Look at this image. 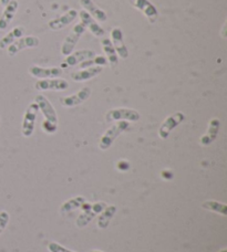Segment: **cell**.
<instances>
[{
  "mask_svg": "<svg viewBox=\"0 0 227 252\" xmlns=\"http://www.w3.org/2000/svg\"><path fill=\"white\" fill-rule=\"evenodd\" d=\"M130 128V124L126 121H119L116 124H114L112 127L109 128L106 133L102 135V137L99 141V148L102 151H107L112 146L115 139L119 137L126 129Z\"/></svg>",
  "mask_w": 227,
  "mask_h": 252,
  "instance_id": "6da1fadb",
  "label": "cell"
},
{
  "mask_svg": "<svg viewBox=\"0 0 227 252\" xmlns=\"http://www.w3.org/2000/svg\"><path fill=\"white\" fill-rule=\"evenodd\" d=\"M106 207V202H97V204H85L84 202V204L80 207V208L83 210V213L79 216L78 219H76V226L80 228L85 227L95 216L102 213Z\"/></svg>",
  "mask_w": 227,
  "mask_h": 252,
  "instance_id": "7a4b0ae2",
  "label": "cell"
},
{
  "mask_svg": "<svg viewBox=\"0 0 227 252\" xmlns=\"http://www.w3.org/2000/svg\"><path fill=\"white\" fill-rule=\"evenodd\" d=\"M84 32H85V28L81 24L76 25L74 28H72L70 34L68 35L65 40H63L61 48H60L61 55L65 57H68L69 55H71V53L75 50L76 43H78L80 38L82 37V34Z\"/></svg>",
  "mask_w": 227,
  "mask_h": 252,
  "instance_id": "3957f363",
  "label": "cell"
},
{
  "mask_svg": "<svg viewBox=\"0 0 227 252\" xmlns=\"http://www.w3.org/2000/svg\"><path fill=\"white\" fill-rule=\"evenodd\" d=\"M141 119V115L138 111L133 109H125V107H121V109H114L108 111L106 114V121L108 123L114 122V121H130V122H136Z\"/></svg>",
  "mask_w": 227,
  "mask_h": 252,
  "instance_id": "277c9868",
  "label": "cell"
},
{
  "mask_svg": "<svg viewBox=\"0 0 227 252\" xmlns=\"http://www.w3.org/2000/svg\"><path fill=\"white\" fill-rule=\"evenodd\" d=\"M38 111H39V107L36 102L31 103V104L27 107L24 115V121H22V127H21L22 135H24L25 137H30L31 135H33L35 130L36 120H37Z\"/></svg>",
  "mask_w": 227,
  "mask_h": 252,
  "instance_id": "5b68a950",
  "label": "cell"
},
{
  "mask_svg": "<svg viewBox=\"0 0 227 252\" xmlns=\"http://www.w3.org/2000/svg\"><path fill=\"white\" fill-rule=\"evenodd\" d=\"M185 120V115L182 113V112H176V113L167 116L164 122L162 123L160 126V129H158V136L162 139H166L170 136L172 130L183 122Z\"/></svg>",
  "mask_w": 227,
  "mask_h": 252,
  "instance_id": "8992f818",
  "label": "cell"
},
{
  "mask_svg": "<svg viewBox=\"0 0 227 252\" xmlns=\"http://www.w3.org/2000/svg\"><path fill=\"white\" fill-rule=\"evenodd\" d=\"M39 43H40V40L38 37H36V35H28V37L20 38L7 48L8 55L10 57H13L16 56L17 53H19L20 51L25 50V49L38 47Z\"/></svg>",
  "mask_w": 227,
  "mask_h": 252,
  "instance_id": "52a82bcc",
  "label": "cell"
},
{
  "mask_svg": "<svg viewBox=\"0 0 227 252\" xmlns=\"http://www.w3.org/2000/svg\"><path fill=\"white\" fill-rule=\"evenodd\" d=\"M129 2L148 18L150 24H154L157 20L158 11L150 0H129Z\"/></svg>",
  "mask_w": 227,
  "mask_h": 252,
  "instance_id": "ba28073f",
  "label": "cell"
},
{
  "mask_svg": "<svg viewBox=\"0 0 227 252\" xmlns=\"http://www.w3.org/2000/svg\"><path fill=\"white\" fill-rule=\"evenodd\" d=\"M35 88L38 91H65L69 88V83L63 79H43L37 81Z\"/></svg>",
  "mask_w": 227,
  "mask_h": 252,
  "instance_id": "9c48e42d",
  "label": "cell"
},
{
  "mask_svg": "<svg viewBox=\"0 0 227 252\" xmlns=\"http://www.w3.org/2000/svg\"><path fill=\"white\" fill-rule=\"evenodd\" d=\"M91 93H92V90H91L89 87L82 88L75 94L69 96H65L60 98V103L62 106L65 107H74L76 105L82 104L83 102H85L88 98L91 96Z\"/></svg>",
  "mask_w": 227,
  "mask_h": 252,
  "instance_id": "30bf717a",
  "label": "cell"
},
{
  "mask_svg": "<svg viewBox=\"0 0 227 252\" xmlns=\"http://www.w3.org/2000/svg\"><path fill=\"white\" fill-rule=\"evenodd\" d=\"M29 74L37 79H57L63 74L61 67H42L39 65H33L29 67Z\"/></svg>",
  "mask_w": 227,
  "mask_h": 252,
  "instance_id": "8fae6325",
  "label": "cell"
},
{
  "mask_svg": "<svg viewBox=\"0 0 227 252\" xmlns=\"http://www.w3.org/2000/svg\"><path fill=\"white\" fill-rule=\"evenodd\" d=\"M111 38H112V44L113 48L121 59L126 60L130 56L129 49L125 46L124 38H123V31L120 28H114L111 31Z\"/></svg>",
  "mask_w": 227,
  "mask_h": 252,
  "instance_id": "7c38bea8",
  "label": "cell"
},
{
  "mask_svg": "<svg viewBox=\"0 0 227 252\" xmlns=\"http://www.w3.org/2000/svg\"><path fill=\"white\" fill-rule=\"evenodd\" d=\"M35 102L37 103L38 107L41 110L42 114L45 118V121H48V122L53 124H58L57 112L47 97L44 95H41V94H39V95L35 97Z\"/></svg>",
  "mask_w": 227,
  "mask_h": 252,
  "instance_id": "4fadbf2b",
  "label": "cell"
},
{
  "mask_svg": "<svg viewBox=\"0 0 227 252\" xmlns=\"http://www.w3.org/2000/svg\"><path fill=\"white\" fill-rule=\"evenodd\" d=\"M76 17H78V11L75 10V9H70L66 13H63L62 16L50 20L48 26L51 30H62L67 26H69L72 21L76 20Z\"/></svg>",
  "mask_w": 227,
  "mask_h": 252,
  "instance_id": "5bb4252c",
  "label": "cell"
},
{
  "mask_svg": "<svg viewBox=\"0 0 227 252\" xmlns=\"http://www.w3.org/2000/svg\"><path fill=\"white\" fill-rule=\"evenodd\" d=\"M80 16V24L82 25L85 29H89L90 32L92 33L95 37H103L104 35V30L101 26H100L97 21H95L92 17H91L87 11H80V13H78Z\"/></svg>",
  "mask_w": 227,
  "mask_h": 252,
  "instance_id": "9a60e30c",
  "label": "cell"
},
{
  "mask_svg": "<svg viewBox=\"0 0 227 252\" xmlns=\"http://www.w3.org/2000/svg\"><path fill=\"white\" fill-rule=\"evenodd\" d=\"M81 7L84 11H87L94 20L99 22H106L108 20V16L106 11H103L101 8H99L92 0H80Z\"/></svg>",
  "mask_w": 227,
  "mask_h": 252,
  "instance_id": "2e32d148",
  "label": "cell"
},
{
  "mask_svg": "<svg viewBox=\"0 0 227 252\" xmlns=\"http://www.w3.org/2000/svg\"><path fill=\"white\" fill-rule=\"evenodd\" d=\"M18 7H19V2L17 0H10L7 6L4 7L2 15L0 16V31L6 30L8 28V26L10 25L13 17L16 15Z\"/></svg>",
  "mask_w": 227,
  "mask_h": 252,
  "instance_id": "e0dca14e",
  "label": "cell"
},
{
  "mask_svg": "<svg viewBox=\"0 0 227 252\" xmlns=\"http://www.w3.org/2000/svg\"><path fill=\"white\" fill-rule=\"evenodd\" d=\"M95 52L92 50H79L76 52H72L71 55L66 58V64L69 66H74L79 64L81 62H84L85 60H91L92 58H95Z\"/></svg>",
  "mask_w": 227,
  "mask_h": 252,
  "instance_id": "ac0fdd59",
  "label": "cell"
},
{
  "mask_svg": "<svg viewBox=\"0 0 227 252\" xmlns=\"http://www.w3.org/2000/svg\"><path fill=\"white\" fill-rule=\"evenodd\" d=\"M103 71L102 66H91L85 70L76 71L71 73V79L76 81V82H84V81H88L95 78V76L99 75Z\"/></svg>",
  "mask_w": 227,
  "mask_h": 252,
  "instance_id": "d6986e66",
  "label": "cell"
},
{
  "mask_svg": "<svg viewBox=\"0 0 227 252\" xmlns=\"http://www.w3.org/2000/svg\"><path fill=\"white\" fill-rule=\"evenodd\" d=\"M221 122L219 119H213L211 120L210 124H208V129L205 135H203L201 137V144L204 146H207L215 141L220 130Z\"/></svg>",
  "mask_w": 227,
  "mask_h": 252,
  "instance_id": "ffe728a7",
  "label": "cell"
},
{
  "mask_svg": "<svg viewBox=\"0 0 227 252\" xmlns=\"http://www.w3.org/2000/svg\"><path fill=\"white\" fill-rule=\"evenodd\" d=\"M25 28L21 26H18L16 28H13L10 32L7 33L2 39H0V49L4 50V49L8 48L10 44H12L18 39H20L22 35L25 34Z\"/></svg>",
  "mask_w": 227,
  "mask_h": 252,
  "instance_id": "44dd1931",
  "label": "cell"
},
{
  "mask_svg": "<svg viewBox=\"0 0 227 252\" xmlns=\"http://www.w3.org/2000/svg\"><path fill=\"white\" fill-rule=\"evenodd\" d=\"M101 46H102L103 51L106 52V56L108 58L109 63H110V66L114 67L119 64V57H117L114 48H113L111 40L108 38H104L101 41Z\"/></svg>",
  "mask_w": 227,
  "mask_h": 252,
  "instance_id": "7402d4cb",
  "label": "cell"
},
{
  "mask_svg": "<svg viewBox=\"0 0 227 252\" xmlns=\"http://www.w3.org/2000/svg\"><path fill=\"white\" fill-rule=\"evenodd\" d=\"M115 213H116V207L114 205L107 206L106 208H104V210L102 211V214L100 215V217L98 219L99 228L107 229L109 226H110L113 217L115 216Z\"/></svg>",
  "mask_w": 227,
  "mask_h": 252,
  "instance_id": "603a6c76",
  "label": "cell"
},
{
  "mask_svg": "<svg viewBox=\"0 0 227 252\" xmlns=\"http://www.w3.org/2000/svg\"><path fill=\"white\" fill-rule=\"evenodd\" d=\"M85 202V198L82 196H78L75 198H71L70 200L66 201L65 204H62L60 207V213L61 214H66V213H70V211L75 210L76 208H80Z\"/></svg>",
  "mask_w": 227,
  "mask_h": 252,
  "instance_id": "cb8c5ba5",
  "label": "cell"
},
{
  "mask_svg": "<svg viewBox=\"0 0 227 252\" xmlns=\"http://www.w3.org/2000/svg\"><path fill=\"white\" fill-rule=\"evenodd\" d=\"M202 208L210 211H214V213L224 216V217L227 215V205L215 200H207L205 202H203Z\"/></svg>",
  "mask_w": 227,
  "mask_h": 252,
  "instance_id": "d4e9b609",
  "label": "cell"
},
{
  "mask_svg": "<svg viewBox=\"0 0 227 252\" xmlns=\"http://www.w3.org/2000/svg\"><path fill=\"white\" fill-rule=\"evenodd\" d=\"M9 220H10V216H9L7 211H0V235H1L2 231L6 229Z\"/></svg>",
  "mask_w": 227,
  "mask_h": 252,
  "instance_id": "484cf974",
  "label": "cell"
},
{
  "mask_svg": "<svg viewBox=\"0 0 227 252\" xmlns=\"http://www.w3.org/2000/svg\"><path fill=\"white\" fill-rule=\"evenodd\" d=\"M48 249H49L50 252H75V251L65 248L63 246L59 245V244H57V242H53V241L49 242Z\"/></svg>",
  "mask_w": 227,
  "mask_h": 252,
  "instance_id": "4316f807",
  "label": "cell"
},
{
  "mask_svg": "<svg viewBox=\"0 0 227 252\" xmlns=\"http://www.w3.org/2000/svg\"><path fill=\"white\" fill-rule=\"evenodd\" d=\"M42 128L45 133L48 134H53L57 132L58 129V124H53V123H50L48 121H44L42 123Z\"/></svg>",
  "mask_w": 227,
  "mask_h": 252,
  "instance_id": "83f0119b",
  "label": "cell"
},
{
  "mask_svg": "<svg viewBox=\"0 0 227 252\" xmlns=\"http://www.w3.org/2000/svg\"><path fill=\"white\" fill-rule=\"evenodd\" d=\"M116 168L121 170V172H126V170L130 168V163L128 160H124V159L119 160L116 164Z\"/></svg>",
  "mask_w": 227,
  "mask_h": 252,
  "instance_id": "f1b7e54d",
  "label": "cell"
},
{
  "mask_svg": "<svg viewBox=\"0 0 227 252\" xmlns=\"http://www.w3.org/2000/svg\"><path fill=\"white\" fill-rule=\"evenodd\" d=\"M161 176H162V178L163 179H165V181H171L172 178H173V176H174V174L171 172V170H162V173H161Z\"/></svg>",
  "mask_w": 227,
  "mask_h": 252,
  "instance_id": "f546056e",
  "label": "cell"
},
{
  "mask_svg": "<svg viewBox=\"0 0 227 252\" xmlns=\"http://www.w3.org/2000/svg\"><path fill=\"white\" fill-rule=\"evenodd\" d=\"M9 1H10V0H0V4H1L2 7H6Z\"/></svg>",
  "mask_w": 227,
  "mask_h": 252,
  "instance_id": "4dcf8cb0",
  "label": "cell"
},
{
  "mask_svg": "<svg viewBox=\"0 0 227 252\" xmlns=\"http://www.w3.org/2000/svg\"><path fill=\"white\" fill-rule=\"evenodd\" d=\"M89 252H103V251H100V250H92V251H89Z\"/></svg>",
  "mask_w": 227,
  "mask_h": 252,
  "instance_id": "1f68e13d",
  "label": "cell"
},
{
  "mask_svg": "<svg viewBox=\"0 0 227 252\" xmlns=\"http://www.w3.org/2000/svg\"><path fill=\"white\" fill-rule=\"evenodd\" d=\"M221 252H227V250H226V249H223Z\"/></svg>",
  "mask_w": 227,
  "mask_h": 252,
  "instance_id": "d6a6232c",
  "label": "cell"
}]
</instances>
